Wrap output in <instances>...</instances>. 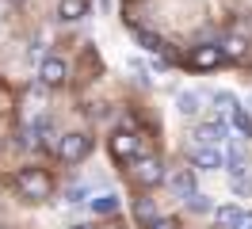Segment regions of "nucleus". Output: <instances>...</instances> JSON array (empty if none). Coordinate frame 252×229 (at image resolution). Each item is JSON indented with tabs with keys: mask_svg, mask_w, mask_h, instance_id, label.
Listing matches in <instances>:
<instances>
[{
	"mask_svg": "<svg viewBox=\"0 0 252 229\" xmlns=\"http://www.w3.org/2000/svg\"><path fill=\"white\" fill-rule=\"evenodd\" d=\"M16 187L27 198H46L50 191H54V180H50L42 168H19L16 172Z\"/></svg>",
	"mask_w": 252,
	"mask_h": 229,
	"instance_id": "nucleus-1",
	"label": "nucleus"
},
{
	"mask_svg": "<svg viewBox=\"0 0 252 229\" xmlns=\"http://www.w3.org/2000/svg\"><path fill=\"white\" fill-rule=\"evenodd\" d=\"M58 157H62L65 164H80L84 157H88V149H92V137L88 134H65V137H58Z\"/></svg>",
	"mask_w": 252,
	"mask_h": 229,
	"instance_id": "nucleus-2",
	"label": "nucleus"
},
{
	"mask_svg": "<svg viewBox=\"0 0 252 229\" xmlns=\"http://www.w3.org/2000/svg\"><path fill=\"white\" fill-rule=\"evenodd\" d=\"M130 176H134L138 187H157V183L164 180V164H160L157 157H138V161L130 164Z\"/></svg>",
	"mask_w": 252,
	"mask_h": 229,
	"instance_id": "nucleus-3",
	"label": "nucleus"
},
{
	"mask_svg": "<svg viewBox=\"0 0 252 229\" xmlns=\"http://www.w3.org/2000/svg\"><path fill=\"white\" fill-rule=\"evenodd\" d=\"M229 141V126L221 119H214V122H203L199 130H195V149H221Z\"/></svg>",
	"mask_w": 252,
	"mask_h": 229,
	"instance_id": "nucleus-4",
	"label": "nucleus"
},
{
	"mask_svg": "<svg viewBox=\"0 0 252 229\" xmlns=\"http://www.w3.org/2000/svg\"><path fill=\"white\" fill-rule=\"evenodd\" d=\"M111 157H115V161H126V164H134V157H138V134H130V130L111 134Z\"/></svg>",
	"mask_w": 252,
	"mask_h": 229,
	"instance_id": "nucleus-5",
	"label": "nucleus"
},
{
	"mask_svg": "<svg viewBox=\"0 0 252 229\" xmlns=\"http://www.w3.org/2000/svg\"><path fill=\"white\" fill-rule=\"evenodd\" d=\"M218 61H221V50H218L214 42H206V46H195V50H191L188 65H191V69H203V73H206V69H214Z\"/></svg>",
	"mask_w": 252,
	"mask_h": 229,
	"instance_id": "nucleus-6",
	"label": "nucleus"
},
{
	"mask_svg": "<svg viewBox=\"0 0 252 229\" xmlns=\"http://www.w3.org/2000/svg\"><path fill=\"white\" fill-rule=\"evenodd\" d=\"M65 76H69V65H65L62 58H46V61H42V69H38V80H42L46 88H58Z\"/></svg>",
	"mask_w": 252,
	"mask_h": 229,
	"instance_id": "nucleus-7",
	"label": "nucleus"
},
{
	"mask_svg": "<svg viewBox=\"0 0 252 229\" xmlns=\"http://www.w3.org/2000/svg\"><path fill=\"white\" fill-rule=\"evenodd\" d=\"M168 183H172V195L188 202V198L195 195V168H176Z\"/></svg>",
	"mask_w": 252,
	"mask_h": 229,
	"instance_id": "nucleus-8",
	"label": "nucleus"
},
{
	"mask_svg": "<svg viewBox=\"0 0 252 229\" xmlns=\"http://www.w3.org/2000/svg\"><path fill=\"white\" fill-rule=\"evenodd\" d=\"M191 164L203 168V172H218V168H225V153L221 149H191Z\"/></svg>",
	"mask_w": 252,
	"mask_h": 229,
	"instance_id": "nucleus-9",
	"label": "nucleus"
},
{
	"mask_svg": "<svg viewBox=\"0 0 252 229\" xmlns=\"http://www.w3.org/2000/svg\"><path fill=\"white\" fill-rule=\"evenodd\" d=\"M58 15H62L65 23H77V19L88 15V0H62V4H58Z\"/></svg>",
	"mask_w": 252,
	"mask_h": 229,
	"instance_id": "nucleus-10",
	"label": "nucleus"
},
{
	"mask_svg": "<svg viewBox=\"0 0 252 229\" xmlns=\"http://www.w3.org/2000/svg\"><path fill=\"white\" fill-rule=\"evenodd\" d=\"M221 58H233V61H241L245 54H249V42L241 38V34H229V38H221Z\"/></svg>",
	"mask_w": 252,
	"mask_h": 229,
	"instance_id": "nucleus-11",
	"label": "nucleus"
},
{
	"mask_svg": "<svg viewBox=\"0 0 252 229\" xmlns=\"http://www.w3.org/2000/svg\"><path fill=\"white\" fill-rule=\"evenodd\" d=\"M134 218H138L142 226H153V222L160 218V214H157V202H153V198H138V202H134Z\"/></svg>",
	"mask_w": 252,
	"mask_h": 229,
	"instance_id": "nucleus-12",
	"label": "nucleus"
},
{
	"mask_svg": "<svg viewBox=\"0 0 252 229\" xmlns=\"http://www.w3.org/2000/svg\"><path fill=\"white\" fill-rule=\"evenodd\" d=\"M241 214H245V210H237V206H218V210H214V222H218L221 229H237Z\"/></svg>",
	"mask_w": 252,
	"mask_h": 229,
	"instance_id": "nucleus-13",
	"label": "nucleus"
},
{
	"mask_svg": "<svg viewBox=\"0 0 252 229\" xmlns=\"http://www.w3.org/2000/svg\"><path fill=\"white\" fill-rule=\"evenodd\" d=\"M233 130H237L241 137H249V134H252V115L245 111V107H233Z\"/></svg>",
	"mask_w": 252,
	"mask_h": 229,
	"instance_id": "nucleus-14",
	"label": "nucleus"
},
{
	"mask_svg": "<svg viewBox=\"0 0 252 229\" xmlns=\"http://www.w3.org/2000/svg\"><path fill=\"white\" fill-rule=\"evenodd\" d=\"M46 134H50V122H46V119H38L31 130H27V145H34V149H38V145L46 141Z\"/></svg>",
	"mask_w": 252,
	"mask_h": 229,
	"instance_id": "nucleus-15",
	"label": "nucleus"
},
{
	"mask_svg": "<svg viewBox=\"0 0 252 229\" xmlns=\"http://www.w3.org/2000/svg\"><path fill=\"white\" fill-rule=\"evenodd\" d=\"M180 115H184V119H195V115H199V96H195V92H184V96H180Z\"/></svg>",
	"mask_w": 252,
	"mask_h": 229,
	"instance_id": "nucleus-16",
	"label": "nucleus"
},
{
	"mask_svg": "<svg viewBox=\"0 0 252 229\" xmlns=\"http://www.w3.org/2000/svg\"><path fill=\"white\" fill-rule=\"evenodd\" d=\"M92 210H99V214L119 210V198H115V195H99V198H92Z\"/></svg>",
	"mask_w": 252,
	"mask_h": 229,
	"instance_id": "nucleus-17",
	"label": "nucleus"
},
{
	"mask_svg": "<svg viewBox=\"0 0 252 229\" xmlns=\"http://www.w3.org/2000/svg\"><path fill=\"white\" fill-rule=\"evenodd\" d=\"M188 210H191V214H206V210H214V206H210V198H206V195H199V191H195V195L188 198Z\"/></svg>",
	"mask_w": 252,
	"mask_h": 229,
	"instance_id": "nucleus-18",
	"label": "nucleus"
},
{
	"mask_svg": "<svg viewBox=\"0 0 252 229\" xmlns=\"http://www.w3.org/2000/svg\"><path fill=\"white\" fill-rule=\"evenodd\" d=\"M138 42H142L145 50H153V54H160V50H164V42H160L157 34H149V31H138Z\"/></svg>",
	"mask_w": 252,
	"mask_h": 229,
	"instance_id": "nucleus-19",
	"label": "nucleus"
},
{
	"mask_svg": "<svg viewBox=\"0 0 252 229\" xmlns=\"http://www.w3.org/2000/svg\"><path fill=\"white\" fill-rule=\"evenodd\" d=\"M233 191H237V195H249V191H252V176H249V172L233 176Z\"/></svg>",
	"mask_w": 252,
	"mask_h": 229,
	"instance_id": "nucleus-20",
	"label": "nucleus"
},
{
	"mask_svg": "<svg viewBox=\"0 0 252 229\" xmlns=\"http://www.w3.org/2000/svg\"><path fill=\"white\" fill-rule=\"evenodd\" d=\"M214 103H221V111H229V115H233L237 99H233V96H229V92H218V96H214Z\"/></svg>",
	"mask_w": 252,
	"mask_h": 229,
	"instance_id": "nucleus-21",
	"label": "nucleus"
},
{
	"mask_svg": "<svg viewBox=\"0 0 252 229\" xmlns=\"http://www.w3.org/2000/svg\"><path fill=\"white\" fill-rule=\"evenodd\" d=\"M149 229H180V222H176V218H157Z\"/></svg>",
	"mask_w": 252,
	"mask_h": 229,
	"instance_id": "nucleus-22",
	"label": "nucleus"
},
{
	"mask_svg": "<svg viewBox=\"0 0 252 229\" xmlns=\"http://www.w3.org/2000/svg\"><path fill=\"white\" fill-rule=\"evenodd\" d=\"M237 229H252V214H241V222H237Z\"/></svg>",
	"mask_w": 252,
	"mask_h": 229,
	"instance_id": "nucleus-23",
	"label": "nucleus"
},
{
	"mask_svg": "<svg viewBox=\"0 0 252 229\" xmlns=\"http://www.w3.org/2000/svg\"><path fill=\"white\" fill-rule=\"evenodd\" d=\"M73 229H95V226H73Z\"/></svg>",
	"mask_w": 252,
	"mask_h": 229,
	"instance_id": "nucleus-24",
	"label": "nucleus"
},
{
	"mask_svg": "<svg viewBox=\"0 0 252 229\" xmlns=\"http://www.w3.org/2000/svg\"><path fill=\"white\" fill-rule=\"evenodd\" d=\"M12 4H23V0H12Z\"/></svg>",
	"mask_w": 252,
	"mask_h": 229,
	"instance_id": "nucleus-25",
	"label": "nucleus"
}]
</instances>
